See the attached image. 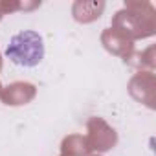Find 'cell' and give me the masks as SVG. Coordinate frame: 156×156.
<instances>
[{
    "label": "cell",
    "mask_w": 156,
    "mask_h": 156,
    "mask_svg": "<svg viewBox=\"0 0 156 156\" xmlns=\"http://www.w3.org/2000/svg\"><path fill=\"white\" fill-rule=\"evenodd\" d=\"M6 55L19 66L33 68L44 57L42 37L37 31H20L9 41Z\"/></svg>",
    "instance_id": "1"
}]
</instances>
